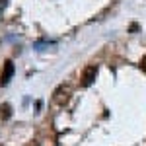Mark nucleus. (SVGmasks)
Here are the masks:
<instances>
[{"label": "nucleus", "mask_w": 146, "mask_h": 146, "mask_svg": "<svg viewBox=\"0 0 146 146\" xmlns=\"http://www.w3.org/2000/svg\"><path fill=\"white\" fill-rule=\"evenodd\" d=\"M12 76H14V62L12 60H6L4 62V70H2V76H0V86H6Z\"/></svg>", "instance_id": "obj_2"}, {"label": "nucleus", "mask_w": 146, "mask_h": 146, "mask_svg": "<svg viewBox=\"0 0 146 146\" xmlns=\"http://www.w3.org/2000/svg\"><path fill=\"white\" fill-rule=\"evenodd\" d=\"M68 100H70V88L68 86H58L55 90V94H53V101H55L56 105H64V103H68Z\"/></svg>", "instance_id": "obj_1"}, {"label": "nucleus", "mask_w": 146, "mask_h": 146, "mask_svg": "<svg viewBox=\"0 0 146 146\" xmlns=\"http://www.w3.org/2000/svg\"><path fill=\"white\" fill-rule=\"evenodd\" d=\"M140 66H142V70L146 72V55H144V58H142V62H140Z\"/></svg>", "instance_id": "obj_5"}, {"label": "nucleus", "mask_w": 146, "mask_h": 146, "mask_svg": "<svg viewBox=\"0 0 146 146\" xmlns=\"http://www.w3.org/2000/svg\"><path fill=\"white\" fill-rule=\"evenodd\" d=\"M0 115H2V119H8V117L12 115V107L8 105V103H4V105H2V109H0Z\"/></svg>", "instance_id": "obj_4"}, {"label": "nucleus", "mask_w": 146, "mask_h": 146, "mask_svg": "<svg viewBox=\"0 0 146 146\" xmlns=\"http://www.w3.org/2000/svg\"><path fill=\"white\" fill-rule=\"evenodd\" d=\"M98 76V68L96 66H88L84 70V74H82V86H90L94 84V80Z\"/></svg>", "instance_id": "obj_3"}]
</instances>
